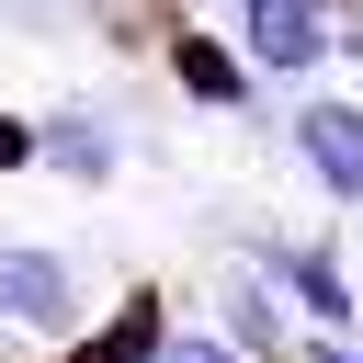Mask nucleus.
Returning a JSON list of instances; mask_svg holds the SVG:
<instances>
[{
  "label": "nucleus",
  "mask_w": 363,
  "mask_h": 363,
  "mask_svg": "<svg viewBox=\"0 0 363 363\" xmlns=\"http://www.w3.org/2000/svg\"><path fill=\"white\" fill-rule=\"evenodd\" d=\"M295 159L329 204H363V102H306L295 113Z\"/></svg>",
  "instance_id": "obj_4"
},
{
  "label": "nucleus",
  "mask_w": 363,
  "mask_h": 363,
  "mask_svg": "<svg viewBox=\"0 0 363 363\" xmlns=\"http://www.w3.org/2000/svg\"><path fill=\"white\" fill-rule=\"evenodd\" d=\"M170 68L193 79V102H250V68H238V45H204V34H170Z\"/></svg>",
  "instance_id": "obj_7"
},
{
  "label": "nucleus",
  "mask_w": 363,
  "mask_h": 363,
  "mask_svg": "<svg viewBox=\"0 0 363 363\" xmlns=\"http://www.w3.org/2000/svg\"><path fill=\"white\" fill-rule=\"evenodd\" d=\"M295 363H363V352H352V340H340V329H329V340H306V352H295Z\"/></svg>",
  "instance_id": "obj_9"
},
{
  "label": "nucleus",
  "mask_w": 363,
  "mask_h": 363,
  "mask_svg": "<svg viewBox=\"0 0 363 363\" xmlns=\"http://www.w3.org/2000/svg\"><path fill=\"white\" fill-rule=\"evenodd\" d=\"M329 0H238V68L250 79H306L329 68Z\"/></svg>",
  "instance_id": "obj_1"
},
{
  "label": "nucleus",
  "mask_w": 363,
  "mask_h": 363,
  "mask_svg": "<svg viewBox=\"0 0 363 363\" xmlns=\"http://www.w3.org/2000/svg\"><path fill=\"white\" fill-rule=\"evenodd\" d=\"M79 318V261L68 250H45V238H11L0 250V329H68Z\"/></svg>",
  "instance_id": "obj_2"
},
{
  "label": "nucleus",
  "mask_w": 363,
  "mask_h": 363,
  "mask_svg": "<svg viewBox=\"0 0 363 363\" xmlns=\"http://www.w3.org/2000/svg\"><path fill=\"white\" fill-rule=\"evenodd\" d=\"M34 159H45V170H68V182H113L125 136H113V113H79V102H68V113H45V125H34Z\"/></svg>",
  "instance_id": "obj_5"
},
{
  "label": "nucleus",
  "mask_w": 363,
  "mask_h": 363,
  "mask_svg": "<svg viewBox=\"0 0 363 363\" xmlns=\"http://www.w3.org/2000/svg\"><path fill=\"white\" fill-rule=\"evenodd\" d=\"M261 284H272L284 306H306L318 329H352V272H340V250H318V238H261Z\"/></svg>",
  "instance_id": "obj_3"
},
{
  "label": "nucleus",
  "mask_w": 363,
  "mask_h": 363,
  "mask_svg": "<svg viewBox=\"0 0 363 363\" xmlns=\"http://www.w3.org/2000/svg\"><path fill=\"white\" fill-rule=\"evenodd\" d=\"M216 340H227V352H238V363H261V352H272V363H284V352H295V340H284V295H272V284H250V272H238V284H227V329H216Z\"/></svg>",
  "instance_id": "obj_6"
},
{
  "label": "nucleus",
  "mask_w": 363,
  "mask_h": 363,
  "mask_svg": "<svg viewBox=\"0 0 363 363\" xmlns=\"http://www.w3.org/2000/svg\"><path fill=\"white\" fill-rule=\"evenodd\" d=\"M147 363H238L216 329H170V340H147Z\"/></svg>",
  "instance_id": "obj_8"
}]
</instances>
